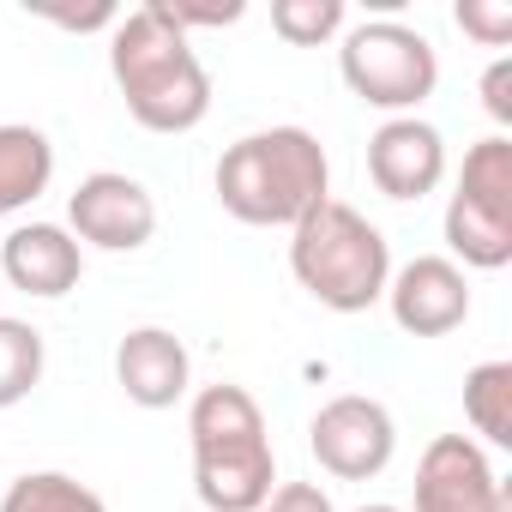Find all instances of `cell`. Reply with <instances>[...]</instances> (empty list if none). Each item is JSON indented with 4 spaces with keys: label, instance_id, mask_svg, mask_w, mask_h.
<instances>
[{
    "label": "cell",
    "instance_id": "obj_1",
    "mask_svg": "<svg viewBox=\"0 0 512 512\" xmlns=\"http://www.w3.org/2000/svg\"><path fill=\"white\" fill-rule=\"evenodd\" d=\"M109 73L127 97V115L145 133H193L211 115V79L193 43L157 7H133L109 31Z\"/></svg>",
    "mask_w": 512,
    "mask_h": 512
},
{
    "label": "cell",
    "instance_id": "obj_2",
    "mask_svg": "<svg viewBox=\"0 0 512 512\" xmlns=\"http://www.w3.org/2000/svg\"><path fill=\"white\" fill-rule=\"evenodd\" d=\"M332 199L326 145L308 127H260L217 157V205L253 229H296Z\"/></svg>",
    "mask_w": 512,
    "mask_h": 512
},
{
    "label": "cell",
    "instance_id": "obj_3",
    "mask_svg": "<svg viewBox=\"0 0 512 512\" xmlns=\"http://www.w3.org/2000/svg\"><path fill=\"white\" fill-rule=\"evenodd\" d=\"M187 434H193V488L205 512H260L278 488V458L266 416L247 386H205L187 404Z\"/></svg>",
    "mask_w": 512,
    "mask_h": 512
},
{
    "label": "cell",
    "instance_id": "obj_4",
    "mask_svg": "<svg viewBox=\"0 0 512 512\" xmlns=\"http://www.w3.org/2000/svg\"><path fill=\"white\" fill-rule=\"evenodd\" d=\"M290 272L332 314H368L392 284L386 235L344 199H320L290 229Z\"/></svg>",
    "mask_w": 512,
    "mask_h": 512
},
{
    "label": "cell",
    "instance_id": "obj_5",
    "mask_svg": "<svg viewBox=\"0 0 512 512\" xmlns=\"http://www.w3.org/2000/svg\"><path fill=\"white\" fill-rule=\"evenodd\" d=\"M446 247L476 272L512 260V139L488 133L464 151L458 193L446 199Z\"/></svg>",
    "mask_w": 512,
    "mask_h": 512
},
{
    "label": "cell",
    "instance_id": "obj_6",
    "mask_svg": "<svg viewBox=\"0 0 512 512\" xmlns=\"http://www.w3.org/2000/svg\"><path fill=\"white\" fill-rule=\"evenodd\" d=\"M338 73L344 85L368 103V109H386V115H410L434 97L440 85V55L422 31L398 25V19H368L344 37L338 49Z\"/></svg>",
    "mask_w": 512,
    "mask_h": 512
},
{
    "label": "cell",
    "instance_id": "obj_7",
    "mask_svg": "<svg viewBox=\"0 0 512 512\" xmlns=\"http://www.w3.org/2000/svg\"><path fill=\"white\" fill-rule=\"evenodd\" d=\"M308 446H314V458H320L326 476H338V482H368V476H380V470L392 464V452H398V422H392V410H386L380 398L344 392V398H332V404L314 410Z\"/></svg>",
    "mask_w": 512,
    "mask_h": 512
},
{
    "label": "cell",
    "instance_id": "obj_8",
    "mask_svg": "<svg viewBox=\"0 0 512 512\" xmlns=\"http://www.w3.org/2000/svg\"><path fill=\"white\" fill-rule=\"evenodd\" d=\"M67 223H73V241H91L103 253H133L157 235V199L145 193V181L121 169H97L73 187Z\"/></svg>",
    "mask_w": 512,
    "mask_h": 512
},
{
    "label": "cell",
    "instance_id": "obj_9",
    "mask_svg": "<svg viewBox=\"0 0 512 512\" xmlns=\"http://www.w3.org/2000/svg\"><path fill=\"white\" fill-rule=\"evenodd\" d=\"M416 512H506V488L470 434L428 440L416 464Z\"/></svg>",
    "mask_w": 512,
    "mask_h": 512
},
{
    "label": "cell",
    "instance_id": "obj_10",
    "mask_svg": "<svg viewBox=\"0 0 512 512\" xmlns=\"http://www.w3.org/2000/svg\"><path fill=\"white\" fill-rule=\"evenodd\" d=\"M386 308H392L398 332H410V338H446V332H458L470 320V278H464L458 260L416 253L404 272H392Z\"/></svg>",
    "mask_w": 512,
    "mask_h": 512
},
{
    "label": "cell",
    "instance_id": "obj_11",
    "mask_svg": "<svg viewBox=\"0 0 512 512\" xmlns=\"http://www.w3.org/2000/svg\"><path fill=\"white\" fill-rule=\"evenodd\" d=\"M368 175L386 199L410 205V199H428L440 181H446V139L440 127L416 121V115H392L374 139H368Z\"/></svg>",
    "mask_w": 512,
    "mask_h": 512
},
{
    "label": "cell",
    "instance_id": "obj_12",
    "mask_svg": "<svg viewBox=\"0 0 512 512\" xmlns=\"http://www.w3.org/2000/svg\"><path fill=\"white\" fill-rule=\"evenodd\" d=\"M0 272H7L13 290H25L37 302H61L67 290H79L85 247L61 223H19L7 241H0Z\"/></svg>",
    "mask_w": 512,
    "mask_h": 512
},
{
    "label": "cell",
    "instance_id": "obj_13",
    "mask_svg": "<svg viewBox=\"0 0 512 512\" xmlns=\"http://www.w3.org/2000/svg\"><path fill=\"white\" fill-rule=\"evenodd\" d=\"M115 380L139 410H175L187 398V380H193L187 344L169 326H133L115 344Z\"/></svg>",
    "mask_w": 512,
    "mask_h": 512
},
{
    "label": "cell",
    "instance_id": "obj_14",
    "mask_svg": "<svg viewBox=\"0 0 512 512\" xmlns=\"http://www.w3.org/2000/svg\"><path fill=\"white\" fill-rule=\"evenodd\" d=\"M55 181V145L43 127H0V217H13L25 205H37Z\"/></svg>",
    "mask_w": 512,
    "mask_h": 512
},
{
    "label": "cell",
    "instance_id": "obj_15",
    "mask_svg": "<svg viewBox=\"0 0 512 512\" xmlns=\"http://www.w3.org/2000/svg\"><path fill=\"white\" fill-rule=\"evenodd\" d=\"M464 416L488 446H512V362H476L464 374Z\"/></svg>",
    "mask_w": 512,
    "mask_h": 512
},
{
    "label": "cell",
    "instance_id": "obj_16",
    "mask_svg": "<svg viewBox=\"0 0 512 512\" xmlns=\"http://www.w3.org/2000/svg\"><path fill=\"white\" fill-rule=\"evenodd\" d=\"M43 362H49L43 332H37L31 320L0 314V410H13V404H25V398L37 392Z\"/></svg>",
    "mask_w": 512,
    "mask_h": 512
},
{
    "label": "cell",
    "instance_id": "obj_17",
    "mask_svg": "<svg viewBox=\"0 0 512 512\" xmlns=\"http://www.w3.org/2000/svg\"><path fill=\"white\" fill-rule=\"evenodd\" d=\"M0 512H109L97 488H85L67 470H31L0 494Z\"/></svg>",
    "mask_w": 512,
    "mask_h": 512
},
{
    "label": "cell",
    "instance_id": "obj_18",
    "mask_svg": "<svg viewBox=\"0 0 512 512\" xmlns=\"http://www.w3.org/2000/svg\"><path fill=\"white\" fill-rule=\"evenodd\" d=\"M272 31L296 49H320L344 31V0H278L272 7Z\"/></svg>",
    "mask_w": 512,
    "mask_h": 512
},
{
    "label": "cell",
    "instance_id": "obj_19",
    "mask_svg": "<svg viewBox=\"0 0 512 512\" xmlns=\"http://www.w3.org/2000/svg\"><path fill=\"white\" fill-rule=\"evenodd\" d=\"M452 19H458V31L476 37L482 49H506V43H512V7H500V0H494V7H482V0H464Z\"/></svg>",
    "mask_w": 512,
    "mask_h": 512
},
{
    "label": "cell",
    "instance_id": "obj_20",
    "mask_svg": "<svg viewBox=\"0 0 512 512\" xmlns=\"http://www.w3.org/2000/svg\"><path fill=\"white\" fill-rule=\"evenodd\" d=\"M157 7L169 13V25L187 37V31H199V25H235L247 7H241V0H223V7H187V0H157Z\"/></svg>",
    "mask_w": 512,
    "mask_h": 512
},
{
    "label": "cell",
    "instance_id": "obj_21",
    "mask_svg": "<svg viewBox=\"0 0 512 512\" xmlns=\"http://www.w3.org/2000/svg\"><path fill=\"white\" fill-rule=\"evenodd\" d=\"M260 512H338V506H332V494L320 482H278Z\"/></svg>",
    "mask_w": 512,
    "mask_h": 512
},
{
    "label": "cell",
    "instance_id": "obj_22",
    "mask_svg": "<svg viewBox=\"0 0 512 512\" xmlns=\"http://www.w3.org/2000/svg\"><path fill=\"white\" fill-rule=\"evenodd\" d=\"M482 109L506 127L512 121V61H494L488 73H482Z\"/></svg>",
    "mask_w": 512,
    "mask_h": 512
},
{
    "label": "cell",
    "instance_id": "obj_23",
    "mask_svg": "<svg viewBox=\"0 0 512 512\" xmlns=\"http://www.w3.org/2000/svg\"><path fill=\"white\" fill-rule=\"evenodd\" d=\"M356 512H404V506H386V500H374V506H356Z\"/></svg>",
    "mask_w": 512,
    "mask_h": 512
}]
</instances>
